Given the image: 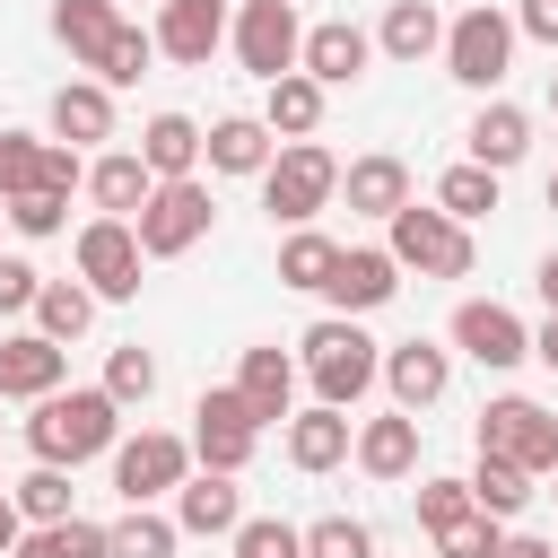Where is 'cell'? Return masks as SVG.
I'll use <instances>...</instances> for the list:
<instances>
[{"instance_id": "cell-29", "label": "cell", "mask_w": 558, "mask_h": 558, "mask_svg": "<svg viewBox=\"0 0 558 558\" xmlns=\"http://www.w3.org/2000/svg\"><path fill=\"white\" fill-rule=\"evenodd\" d=\"M113 26H122V0H52V44L70 52V61H105V44H113Z\"/></svg>"}, {"instance_id": "cell-3", "label": "cell", "mask_w": 558, "mask_h": 558, "mask_svg": "<svg viewBox=\"0 0 558 558\" xmlns=\"http://www.w3.org/2000/svg\"><path fill=\"white\" fill-rule=\"evenodd\" d=\"M340 201V157L323 140H279V157L262 166V209L279 227H314Z\"/></svg>"}, {"instance_id": "cell-34", "label": "cell", "mask_w": 558, "mask_h": 558, "mask_svg": "<svg viewBox=\"0 0 558 558\" xmlns=\"http://www.w3.org/2000/svg\"><path fill=\"white\" fill-rule=\"evenodd\" d=\"M436 209H445L453 227H480V218L497 209V174H488V166H471V157H462V166H445V174H436Z\"/></svg>"}, {"instance_id": "cell-22", "label": "cell", "mask_w": 558, "mask_h": 558, "mask_svg": "<svg viewBox=\"0 0 558 558\" xmlns=\"http://www.w3.org/2000/svg\"><path fill=\"white\" fill-rule=\"evenodd\" d=\"M340 201H349L357 218H392V209L410 201V166H401L392 148H366V157L340 166Z\"/></svg>"}, {"instance_id": "cell-55", "label": "cell", "mask_w": 558, "mask_h": 558, "mask_svg": "<svg viewBox=\"0 0 558 558\" xmlns=\"http://www.w3.org/2000/svg\"><path fill=\"white\" fill-rule=\"evenodd\" d=\"M140 9H166V0H140Z\"/></svg>"}, {"instance_id": "cell-26", "label": "cell", "mask_w": 558, "mask_h": 558, "mask_svg": "<svg viewBox=\"0 0 558 558\" xmlns=\"http://www.w3.org/2000/svg\"><path fill=\"white\" fill-rule=\"evenodd\" d=\"M375 52H392V61H436L445 52V9L436 0H392L384 9V26H375Z\"/></svg>"}, {"instance_id": "cell-38", "label": "cell", "mask_w": 558, "mask_h": 558, "mask_svg": "<svg viewBox=\"0 0 558 558\" xmlns=\"http://www.w3.org/2000/svg\"><path fill=\"white\" fill-rule=\"evenodd\" d=\"M148 392H157V357H148L140 340H122V349L105 357V401H113V410H140Z\"/></svg>"}, {"instance_id": "cell-36", "label": "cell", "mask_w": 558, "mask_h": 558, "mask_svg": "<svg viewBox=\"0 0 558 558\" xmlns=\"http://www.w3.org/2000/svg\"><path fill=\"white\" fill-rule=\"evenodd\" d=\"M331 262H340V244H331L323 227H288V244H279V288H314V296H323Z\"/></svg>"}, {"instance_id": "cell-48", "label": "cell", "mask_w": 558, "mask_h": 558, "mask_svg": "<svg viewBox=\"0 0 558 558\" xmlns=\"http://www.w3.org/2000/svg\"><path fill=\"white\" fill-rule=\"evenodd\" d=\"M514 35H532V44L558 52V0H523V9H514Z\"/></svg>"}, {"instance_id": "cell-44", "label": "cell", "mask_w": 558, "mask_h": 558, "mask_svg": "<svg viewBox=\"0 0 558 558\" xmlns=\"http://www.w3.org/2000/svg\"><path fill=\"white\" fill-rule=\"evenodd\" d=\"M35 192H61V201H70V192H87V157H78V148H61V140H44V148H35Z\"/></svg>"}, {"instance_id": "cell-8", "label": "cell", "mask_w": 558, "mask_h": 558, "mask_svg": "<svg viewBox=\"0 0 558 558\" xmlns=\"http://www.w3.org/2000/svg\"><path fill=\"white\" fill-rule=\"evenodd\" d=\"M192 462L201 471H227V480H244V462H253V445H262V427H253V410L235 401V384H209L201 401H192Z\"/></svg>"}, {"instance_id": "cell-25", "label": "cell", "mask_w": 558, "mask_h": 558, "mask_svg": "<svg viewBox=\"0 0 558 558\" xmlns=\"http://www.w3.org/2000/svg\"><path fill=\"white\" fill-rule=\"evenodd\" d=\"M349 453H357L366 480H410V471H418V418H410V410H384V418L357 427Z\"/></svg>"}, {"instance_id": "cell-18", "label": "cell", "mask_w": 558, "mask_h": 558, "mask_svg": "<svg viewBox=\"0 0 558 558\" xmlns=\"http://www.w3.org/2000/svg\"><path fill=\"white\" fill-rule=\"evenodd\" d=\"M270 157H279V140H270L262 113H218V122L201 131V166H209V174H253V183H262Z\"/></svg>"}, {"instance_id": "cell-39", "label": "cell", "mask_w": 558, "mask_h": 558, "mask_svg": "<svg viewBox=\"0 0 558 558\" xmlns=\"http://www.w3.org/2000/svg\"><path fill=\"white\" fill-rule=\"evenodd\" d=\"M148 61H157V44H148V26H113V44H105V61H96V87H131V78H148Z\"/></svg>"}, {"instance_id": "cell-11", "label": "cell", "mask_w": 558, "mask_h": 558, "mask_svg": "<svg viewBox=\"0 0 558 558\" xmlns=\"http://www.w3.org/2000/svg\"><path fill=\"white\" fill-rule=\"evenodd\" d=\"M78 288L96 305H131L140 296V235H131V218H87L78 227Z\"/></svg>"}, {"instance_id": "cell-20", "label": "cell", "mask_w": 558, "mask_h": 558, "mask_svg": "<svg viewBox=\"0 0 558 558\" xmlns=\"http://www.w3.org/2000/svg\"><path fill=\"white\" fill-rule=\"evenodd\" d=\"M61 375H70V349H52L44 331L0 340V401H44V392H61Z\"/></svg>"}, {"instance_id": "cell-1", "label": "cell", "mask_w": 558, "mask_h": 558, "mask_svg": "<svg viewBox=\"0 0 558 558\" xmlns=\"http://www.w3.org/2000/svg\"><path fill=\"white\" fill-rule=\"evenodd\" d=\"M113 445H122V410L105 401V384H61V392H44L35 418H26V453L52 462V471H78V462H96V453H113Z\"/></svg>"}, {"instance_id": "cell-30", "label": "cell", "mask_w": 558, "mask_h": 558, "mask_svg": "<svg viewBox=\"0 0 558 558\" xmlns=\"http://www.w3.org/2000/svg\"><path fill=\"white\" fill-rule=\"evenodd\" d=\"M262 122H270V140H314V131H323V87H314L305 70L270 78V87H262Z\"/></svg>"}, {"instance_id": "cell-19", "label": "cell", "mask_w": 558, "mask_h": 558, "mask_svg": "<svg viewBox=\"0 0 558 558\" xmlns=\"http://www.w3.org/2000/svg\"><path fill=\"white\" fill-rule=\"evenodd\" d=\"M235 523H244V488H235L227 471H201V480L174 488V532H192V541H235Z\"/></svg>"}, {"instance_id": "cell-35", "label": "cell", "mask_w": 558, "mask_h": 558, "mask_svg": "<svg viewBox=\"0 0 558 558\" xmlns=\"http://www.w3.org/2000/svg\"><path fill=\"white\" fill-rule=\"evenodd\" d=\"M9 558H105V523L70 514V523H26Z\"/></svg>"}, {"instance_id": "cell-43", "label": "cell", "mask_w": 558, "mask_h": 558, "mask_svg": "<svg viewBox=\"0 0 558 558\" xmlns=\"http://www.w3.org/2000/svg\"><path fill=\"white\" fill-rule=\"evenodd\" d=\"M497 532H506V523H488V514L471 506L462 523H445V532H427V541H436V558H497Z\"/></svg>"}, {"instance_id": "cell-52", "label": "cell", "mask_w": 558, "mask_h": 558, "mask_svg": "<svg viewBox=\"0 0 558 558\" xmlns=\"http://www.w3.org/2000/svg\"><path fill=\"white\" fill-rule=\"evenodd\" d=\"M17 532H26V523H17V506H9V488H0V558L17 549Z\"/></svg>"}, {"instance_id": "cell-32", "label": "cell", "mask_w": 558, "mask_h": 558, "mask_svg": "<svg viewBox=\"0 0 558 558\" xmlns=\"http://www.w3.org/2000/svg\"><path fill=\"white\" fill-rule=\"evenodd\" d=\"M174 514H157V506H122L113 523H105V558H174Z\"/></svg>"}, {"instance_id": "cell-51", "label": "cell", "mask_w": 558, "mask_h": 558, "mask_svg": "<svg viewBox=\"0 0 558 558\" xmlns=\"http://www.w3.org/2000/svg\"><path fill=\"white\" fill-rule=\"evenodd\" d=\"M532 357H541V366H549V375H558V314H549V323H541V331H532Z\"/></svg>"}, {"instance_id": "cell-33", "label": "cell", "mask_w": 558, "mask_h": 558, "mask_svg": "<svg viewBox=\"0 0 558 558\" xmlns=\"http://www.w3.org/2000/svg\"><path fill=\"white\" fill-rule=\"evenodd\" d=\"M87 323H96V296H87L78 279H44V288H35V331H44L52 349H70Z\"/></svg>"}, {"instance_id": "cell-49", "label": "cell", "mask_w": 558, "mask_h": 558, "mask_svg": "<svg viewBox=\"0 0 558 558\" xmlns=\"http://www.w3.org/2000/svg\"><path fill=\"white\" fill-rule=\"evenodd\" d=\"M497 558H558V541H541V532H497Z\"/></svg>"}, {"instance_id": "cell-37", "label": "cell", "mask_w": 558, "mask_h": 558, "mask_svg": "<svg viewBox=\"0 0 558 558\" xmlns=\"http://www.w3.org/2000/svg\"><path fill=\"white\" fill-rule=\"evenodd\" d=\"M9 506H17V523H70V471L35 462V471L9 488Z\"/></svg>"}, {"instance_id": "cell-24", "label": "cell", "mask_w": 558, "mask_h": 558, "mask_svg": "<svg viewBox=\"0 0 558 558\" xmlns=\"http://www.w3.org/2000/svg\"><path fill=\"white\" fill-rule=\"evenodd\" d=\"M148 192H157V174L140 166V148H105V157H87V201H96V218H140Z\"/></svg>"}, {"instance_id": "cell-15", "label": "cell", "mask_w": 558, "mask_h": 558, "mask_svg": "<svg viewBox=\"0 0 558 558\" xmlns=\"http://www.w3.org/2000/svg\"><path fill=\"white\" fill-rule=\"evenodd\" d=\"M366 61H375V35L349 26V17H323V26H305V44H296V70H305L323 96L349 87V78H366Z\"/></svg>"}, {"instance_id": "cell-54", "label": "cell", "mask_w": 558, "mask_h": 558, "mask_svg": "<svg viewBox=\"0 0 558 558\" xmlns=\"http://www.w3.org/2000/svg\"><path fill=\"white\" fill-rule=\"evenodd\" d=\"M549 105H558V78H549Z\"/></svg>"}, {"instance_id": "cell-40", "label": "cell", "mask_w": 558, "mask_h": 558, "mask_svg": "<svg viewBox=\"0 0 558 558\" xmlns=\"http://www.w3.org/2000/svg\"><path fill=\"white\" fill-rule=\"evenodd\" d=\"M235 558H305V532L279 514H244L235 523Z\"/></svg>"}, {"instance_id": "cell-2", "label": "cell", "mask_w": 558, "mask_h": 558, "mask_svg": "<svg viewBox=\"0 0 558 558\" xmlns=\"http://www.w3.org/2000/svg\"><path fill=\"white\" fill-rule=\"evenodd\" d=\"M296 366H305V384H314L323 410H357V401L375 392V375H384V349H375L349 314H323V323L296 340Z\"/></svg>"}, {"instance_id": "cell-21", "label": "cell", "mask_w": 558, "mask_h": 558, "mask_svg": "<svg viewBox=\"0 0 558 558\" xmlns=\"http://www.w3.org/2000/svg\"><path fill=\"white\" fill-rule=\"evenodd\" d=\"M52 140L61 148H96V140H113V87H96V78H70V87H52Z\"/></svg>"}, {"instance_id": "cell-45", "label": "cell", "mask_w": 558, "mask_h": 558, "mask_svg": "<svg viewBox=\"0 0 558 558\" xmlns=\"http://www.w3.org/2000/svg\"><path fill=\"white\" fill-rule=\"evenodd\" d=\"M35 131H0V209L17 201V192H35Z\"/></svg>"}, {"instance_id": "cell-4", "label": "cell", "mask_w": 558, "mask_h": 558, "mask_svg": "<svg viewBox=\"0 0 558 558\" xmlns=\"http://www.w3.org/2000/svg\"><path fill=\"white\" fill-rule=\"evenodd\" d=\"M384 253H392L401 270H418V279H471V262H480L471 227H453L436 201H401V209L384 218Z\"/></svg>"}, {"instance_id": "cell-56", "label": "cell", "mask_w": 558, "mask_h": 558, "mask_svg": "<svg viewBox=\"0 0 558 558\" xmlns=\"http://www.w3.org/2000/svg\"><path fill=\"white\" fill-rule=\"evenodd\" d=\"M549 480H558V471H549ZM549 497H558V488H549Z\"/></svg>"}, {"instance_id": "cell-16", "label": "cell", "mask_w": 558, "mask_h": 558, "mask_svg": "<svg viewBox=\"0 0 558 558\" xmlns=\"http://www.w3.org/2000/svg\"><path fill=\"white\" fill-rule=\"evenodd\" d=\"M235 401L253 410V427H288V418H296V357H288L279 340L244 349V366H235Z\"/></svg>"}, {"instance_id": "cell-14", "label": "cell", "mask_w": 558, "mask_h": 558, "mask_svg": "<svg viewBox=\"0 0 558 558\" xmlns=\"http://www.w3.org/2000/svg\"><path fill=\"white\" fill-rule=\"evenodd\" d=\"M375 384L392 392V410H410V418H418L427 401H445V384H453V349H445V340H392Z\"/></svg>"}, {"instance_id": "cell-9", "label": "cell", "mask_w": 558, "mask_h": 558, "mask_svg": "<svg viewBox=\"0 0 558 558\" xmlns=\"http://www.w3.org/2000/svg\"><path fill=\"white\" fill-rule=\"evenodd\" d=\"M183 480H192V445H183V436L140 427V436L113 445V488H122V506H157V497H174Z\"/></svg>"}, {"instance_id": "cell-53", "label": "cell", "mask_w": 558, "mask_h": 558, "mask_svg": "<svg viewBox=\"0 0 558 558\" xmlns=\"http://www.w3.org/2000/svg\"><path fill=\"white\" fill-rule=\"evenodd\" d=\"M549 209H558V174H549Z\"/></svg>"}, {"instance_id": "cell-31", "label": "cell", "mask_w": 558, "mask_h": 558, "mask_svg": "<svg viewBox=\"0 0 558 558\" xmlns=\"http://www.w3.org/2000/svg\"><path fill=\"white\" fill-rule=\"evenodd\" d=\"M462 488H471V506H480L488 523H514V514H523V506L541 497V488H532V471H514V462H497V453H480Z\"/></svg>"}, {"instance_id": "cell-23", "label": "cell", "mask_w": 558, "mask_h": 558, "mask_svg": "<svg viewBox=\"0 0 558 558\" xmlns=\"http://www.w3.org/2000/svg\"><path fill=\"white\" fill-rule=\"evenodd\" d=\"M471 166H488V174H506V166H523V148H532V113L523 105H506V96H488L480 113H471Z\"/></svg>"}, {"instance_id": "cell-50", "label": "cell", "mask_w": 558, "mask_h": 558, "mask_svg": "<svg viewBox=\"0 0 558 558\" xmlns=\"http://www.w3.org/2000/svg\"><path fill=\"white\" fill-rule=\"evenodd\" d=\"M532 288H541V305L558 314V253H541V270H532Z\"/></svg>"}, {"instance_id": "cell-27", "label": "cell", "mask_w": 558, "mask_h": 558, "mask_svg": "<svg viewBox=\"0 0 558 558\" xmlns=\"http://www.w3.org/2000/svg\"><path fill=\"white\" fill-rule=\"evenodd\" d=\"M349 445H357L349 410H323V401H314V410H296V418H288V462H296V471H340V462H349Z\"/></svg>"}, {"instance_id": "cell-47", "label": "cell", "mask_w": 558, "mask_h": 558, "mask_svg": "<svg viewBox=\"0 0 558 558\" xmlns=\"http://www.w3.org/2000/svg\"><path fill=\"white\" fill-rule=\"evenodd\" d=\"M35 288H44V270L26 253H0V314H35Z\"/></svg>"}, {"instance_id": "cell-17", "label": "cell", "mask_w": 558, "mask_h": 558, "mask_svg": "<svg viewBox=\"0 0 558 558\" xmlns=\"http://www.w3.org/2000/svg\"><path fill=\"white\" fill-rule=\"evenodd\" d=\"M148 44H157L166 61H183V70H209V52L227 44V9H218V0H166L157 26H148Z\"/></svg>"}, {"instance_id": "cell-41", "label": "cell", "mask_w": 558, "mask_h": 558, "mask_svg": "<svg viewBox=\"0 0 558 558\" xmlns=\"http://www.w3.org/2000/svg\"><path fill=\"white\" fill-rule=\"evenodd\" d=\"M305 558H375V532L357 514H323V523H305Z\"/></svg>"}, {"instance_id": "cell-7", "label": "cell", "mask_w": 558, "mask_h": 558, "mask_svg": "<svg viewBox=\"0 0 558 558\" xmlns=\"http://www.w3.org/2000/svg\"><path fill=\"white\" fill-rule=\"evenodd\" d=\"M480 453L549 480V471H558V410H541V401H523V392H497V401L480 410Z\"/></svg>"}, {"instance_id": "cell-12", "label": "cell", "mask_w": 558, "mask_h": 558, "mask_svg": "<svg viewBox=\"0 0 558 558\" xmlns=\"http://www.w3.org/2000/svg\"><path fill=\"white\" fill-rule=\"evenodd\" d=\"M445 340H453L471 366H488V375H506V366H523V357H532L523 314H514V305H497V296H462V305H453V323H445Z\"/></svg>"}, {"instance_id": "cell-10", "label": "cell", "mask_w": 558, "mask_h": 558, "mask_svg": "<svg viewBox=\"0 0 558 558\" xmlns=\"http://www.w3.org/2000/svg\"><path fill=\"white\" fill-rule=\"evenodd\" d=\"M227 44H235V61L270 87V78H288L296 70V44H305V26H296V0H244L235 17H227Z\"/></svg>"}, {"instance_id": "cell-42", "label": "cell", "mask_w": 558, "mask_h": 558, "mask_svg": "<svg viewBox=\"0 0 558 558\" xmlns=\"http://www.w3.org/2000/svg\"><path fill=\"white\" fill-rule=\"evenodd\" d=\"M0 218H9L17 235H70V201H61V192H17Z\"/></svg>"}, {"instance_id": "cell-5", "label": "cell", "mask_w": 558, "mask_h": 558, "mask_svg": "<svg viewBox=\"0 0 558 558\" xmlns=\"http://www.w3.org/2000/svg\"><path fill=\"white\" fill-rule=\"evenodd\" d=\"M514 17L497 9V0H471L462 17H445V78H462V87H480V96H497L506 87V70H514Z\"/></svg>"}, {"instance_id": "cell-28", "label": "cell", "mask_w": 558, "mask_h": 558, "mask_svg": "<svg viewBox=\"0 0 558 558\" xmlns=\"http://www.w3.org/2000/svg\"><path fill=\"white\" fill-rule=\"evenodd\" d=\"M140 166H148L157 183L201 174V122H192V113H148V131H140Z\"/></svg>"}, {"instance_id": "cell-6", "label": "cell", "mask_w": 558, "mask_h": 558, "mask_svg": "<svg viewBox=\"0 0 558 558\" xmlns=\"http://www.w3.org/2000/svg\"><path fill=\"white\" fill-rule=\"evenodd\" d=\"M209 227H218V201H209V183H201V174H183V183H157V192L140 201V218H131V235H140V262H174V253H192Z\"/></svg>"}, {"instance_id": "cell-46", "label": "cell", "mask_w": 558, "mask_h": 558, "mask_svg": "<svg viewBox=\"0 0 558 558\" xmlns=\"http://www.w3.org/2000/svg\"><path fill=\"white\" fill-rule=\"evenodd\" d=\"M471 514V488L462 480H418V523L427 532H445V523H462Z\"/></svg>"}, {"instance_id": "cell-13", "label": "cell", "mask_w": 558, "mask_h": 558, "mask_svg": "<svg viewBox=\"0 0 558 558\" xmlns=\"http://www.w3.org/2000/svg\"><path fill=\"white\" fill-rule=\"evenodd\" d=\"M323 296H331V314H375V305H392L401 296V262L384 253V244H340V262H331V279H323Z\"/></svg>"}]
</instances>
